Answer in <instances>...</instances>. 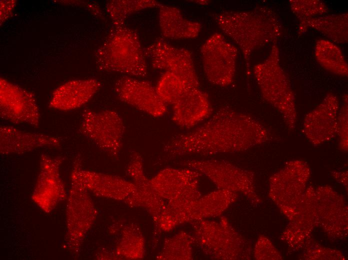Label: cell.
<instances>
[{
	"mask_svg": "<svg viewBox=\"0 0 348 260\" xmlns=\"http://www.w3.org/2000/svg\"><path fill=\"white\" fill-rule=\"evenodd\" d=\"M272 138L269 130L252 116L223 106L206 122L170 138L164 146L172 156L212 154L246 149Z\"/></svg>",
	"mask_w": 348,
	"mask_h": 260,
	"instance_id": "obj_1",
	"label": "cell"
},
{
	"mask_svg": "<svg viewBox=\"0 0 348 260\" xmlns=\"http://www.w3.org/2000/svg\"><path fill=\"white\" fill-rule=\"evenodd\" d=\"M214 19L222 32L240 49L248 74L252 52L270 43H276L282 34V24L277 13L267 6L248 10L216 14Z\"/></svg>",
	"mask_w": 348,
	"mask_h": 260,
	"instance_id": "obj_2",
	"label": "cell"
},
{
	"mask_svg": "<svg viewBox=\"0 0 348 260\" xmlns=\"http://www.w3.org/2000/svg\"><path fill=\"white\" fill-rule=\"evenodd\" d=\"M95 58L102 71L136 77L148 74L147 58L138 34L125 25L114 26L96 50Z\"/></svg>",
	"mask_w": 348,
	"mask_h": 260,
	"instance_id": "obj_3",
	"label": "cell"
},
{
	"mask_svg": "<svg viewBox=\"0 0 348 260\" xmlns=\"http://www.w3.org/2000/svg\"><path fill=\"white\" fill-rule=\"evenodd\" d=\"M253 72L264 98L280 112L288 128L294 130L297 121L295 98L281 66L276 43L272 44L268 57L254 66Z\"/></svg>",
	"mask_w": 348,
	"mask_h": 260,
	"instance_id": "obj_4",
	"label": "cell"
},
{
	"mask_svg": "<svg viewBox=\"0 0 348 260\" xmlns=\"http://www.w3.org/2000/svg\"><path fill=\"white\" fill-rule=\"evenodd\" d=\"M78 158L73 162L66 209V246L72 254L79 250L84 236L94 218V210L80 183L78 174Z\"/></svg>",
	"mask_w": 348,
	"mask_h": 260,
	"instance_id": "obj_5",
	"label": "cell"
},
{
	"mask_svg": "<svg viewBox=\"0 0 348 260\" xmlns=\"http://www.w3.org/2000/svg\"><path fill=\"white\" fill-rule=\"evenodd\" d=\"M79 130L100 148L116 156L122 145L125 126L120 116L114 110L96 112L86 109L82 114Z\"/></svg>",
	"mask_w": 348,
	"mask_h": 260,
	"instance_id": "obj_6",
	"label": "cell"
},
{
	"mask_svg": "<svg viewBox=\"0 0 348 260\" xmlns=\"http://www.w3.org/2000/svg\"><path fill=\"white\" fill-rule=\"evenodd\" d=\"M238 49L219 33L211 35L200 48L204 74L211 83L222 86L231 84L234 79Z\"/></svg>",
	"mask_w": 348,
	"mask_h": 260,
	"instance_id": "obj_7",
	"label": "cell"
},
{
	"mask_svg": "<svg viewBox=\"0 0 348 260\" xmlns=\"http://www.w3.org/2000/svg\"><path fill=\"white\" fill-rule=\"evenodd\" d=\"M144 52L154 68L172 72L192 86L199 88L198 78L190 50L158 38L144 48Z\"/></svg>",
	"mask_w": 348,
	"mask_h": 260,
	"instance_id": "obj_8",
	"label": "cell"
},
{
	"mask_svg": "<svg viewBox=\"0 0 348 260\" xmlns=\"http://www.w3.org/2000/svg\"><path fill=\"white\" fill-rule=\"evenodd\" d=\"M0 114L14 124L38 126L40 114L34 95L3 78L0 81Z\"/></svg>",
	"mask_w": 348,
	"mask_h": 260,
	"instance_id": "obj_9",
	"label": "cell"
},
{
	"mask_svg": "<svg viewBox=\"0 0 348 260\" xmlns=\"http://www.w3.org/2000/svg\"><path fill=\"white\" fill-rule=\"evenodd\" d=\"M62 156L41 155L39 174L32 194V200L44 212L48 213L64 200L66 192L60 168Z\"/></svg>",
	"mask_w": 348,
	"mask_h": 260,
	"instance_id": "obj_10",
	"label": "cell"
},
{
	"mask_svg": "<svg viewBox=\"0 0 348 260\" xmlns=\"http://www.w3.org/2000/svg\"><path fill=\"white\" fill-rule=\"evenodd\" d=\"M114 92L120 100L150 116L161 117L167 112V104L149 82L124 76L116 81Z\"/></svg>",
	"mask_w": 348,
	"mask_h": 260,
	"instance_id": "obj_11",
	"label": "cell"
},
{
	"mask_svg": "<svg viewBox=\"0 0 348 260\" xmlns=\"http://www.w3.org/2000/svg\"><path fill=\"white\" fill-rule=\"evenodd\" d=\"M339 102L332 93L326 94L322 101L306 116L303 132L312 144H322L337 134Z\"/></svg>",
	"mask_w": 348,
	"mask_h": 260,
	"instance_id": "obj_12",
	"label": "cell"
},
{
	"mask_svg": "<svg viewBox=\"0 0 348 260\" xmlns=\"http://www.w3.org/2000/svg\"><path fill=\"white\" fill-rule=\"evenodd\" d=\"M61 144V138L56 136L28 132L10 126L0 127L2 155L23 154L41 148H57Z\"/></svg>",
	"mask_w": 348,
	"mask_h": 260,
	"instance_id": "obj_13",
	"label": "cell"
},
{
	"mask_svg": "<svg viewBox=\"0 0 348 260\" xmlns=\"http://www.w3.org/2000/svg\"><path fill=\"white\" fill-rule=\"evenodd\" d=\"M172 106V121L186 128L203 121L212 112L208 94L199 88H191Z\"/></svg>",
	"mask_w": 348,
	"mask_h": 260,
	"instance_id": "obj_14",
	"label": "cell"
},
{
	"mask_svg": "<svg viewBox=\"0 0 348 260\" xmlns=\"http://www.w3.org/2000/svg\"><path fill=\"white\" fill-rule=\"evenodd\" d=\"M100 86V82L95 78L68 81L54 92L50 100V106L64 111L80 108L92 98Z\"/></svg>",
	"mask_w": 348,
	"mask_h": 260,
	"instance_id": "obj_15",
	"label": "cell"
},
{
	"mask_svg": "<svg viewBox=\"0 0 348 260\" xmlns=\"http://www.w3.org/2000/svg\"><path fill=\"white\" fill-rule=\"evenodd\" d=\"M158 24L164 38L172 40L194 38L201 31V24L186 18L178 8L162 4L159 8Z\"/></svg>",
	"mask_w": 348,
	"mask_h": 260,
	"instance_id": "obj_16",
	"label": "cell"
},
{
	"mask_svg": "<svg viewBox=\"0 0 348 260\" xmlns=\"http://www.w3.org/2000/svg\"><path fill=\"white\" fill-rule=\"evenodd\" d=\"M348 12L320 16L299 21L298 34L311 28L338 44H345L348 38Z\"/></svg>",
	"mask_w": 348,
	"mask_h": 260,
	"instance_id": "obj_17",
	"label": "cell"
},
{
	"mask_svg": "<svg viewBox=\"0 0 348 260\" xmlns=\"http://www.w3.org/2000/svg\"><path fill=\"white\" fill-rule=\"evenodd\" d=\"M188 164L206 174L214 182L224 186L250 184V174L231 164L218 161L190 162Z\"/></svg>",
	"mask_w": 348,
	"mask_h": 260,
	"instance_id": "obj_18",
	"label": "cell"
},
{
	"mask_svg": "<svg viewBox=\"0 0 348 260\" xmlns=\"http://www.w3.org/2000/svg\"><path fill=\"white\" fill-rule=\"evenodd\" d=\"M314 56L318 63L326 70L342 76H346L348 67L341 50L326 40H318L314 47Z\"/></svg>",
	"mask_w": 348,
	"mask_h": 260,
	"instance_id": "obj_19",
	"label": "cell"
},
{
	"mask_svg": "<svg viewBox=\"0 0 348 260\" xmlns=\"http://www.w3.org/2000/svg\"><path fill=\"white\" fill-rule=\"evenodd\" d=\"M162 4L154 0H113L107 2L106 10L114 26L124 25L131 15L142 10L159 8Z\"/></svg>",
	"mask_w": 348,
	"mask_h": 260,
	"instance_id": "obj_20",
	"label": "cell"
},
{
	"mask_svg": "<svg viewBox=\"0 0 348 260\" xmlns=\"http://www.w3.org/2000/svg\"><path fill=\"white\" fill-rule=\"evenodd\" d=\"M192 87L179 76L165 72L160 77L156 88L160 98L167 104L172 105Z\"/></svg>",
	"mask_w": 348,
	"mask_h": 260,
	"instance_id": "obj_21",
	"label": "cell"
},
{
	"mask_svg": "<svg viewBox=\"0 0 348 260\" xmlns=\"http://www.w3.org/2000/svg\"><path fill=\"white\" fill-rule=\"evenodd\" d=\"M289 3L292 11L299 21L322 16L329 11L326 4L319 0H290Z\"/></svg>",
	"mask_w": 348,
	"mask_h": 260,
	"instance_id": "obj_22",
	"label": "cell"
},
{
	"mask_svg": "<svg viewBox=\"0 0 348 260\" xmlns=\"http://www.w3.org/2000/svg\"><path fill=\"white\" fill-rule=\"evenodd\" d=\"M337 134L342 148L348 146V95L343 98L341 108L339 109L338 117Z\"/></svg>",
	"mask_w": 348,
	"mask_h": 260,
	"instance_id": "obj_23",
	"label": "cell"
},
{
	"mask_svg": "<svg viewBox=\"0 0 348 260\" xmlns=\"http://www.w3.org/2000/svg\"><path fill=\"white\" fill-rule=\"evenodd\" d=\"M192 2H194L200 4H204V5H206V4L209 3L208 0H192Z\"/></svg>",
	"mask_w": 348,
	"mask_h": 260,
	"instance_id": "obj_24",
	"label": "cell"
}]
</instances>
